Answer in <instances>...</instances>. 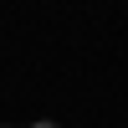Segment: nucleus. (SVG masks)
Listing matches in <instances>:
<instances>
[{
  "instance_id": "f257e3e1",
  "label": "nucleus",
  "mask_w": 128,
  "mask_h": 128,
  "mask_svg": "<svg viewBox=\"0 0 128 128\" xmlns=\"http://www.w3.org/2000/svg\"><path fill=\"white\" fill-rule=\"evenodd\" d=\"M31 128H56V123H51V118H41V123H31Z\"/></svg>"
}]
</instances>
